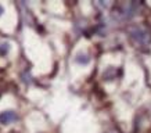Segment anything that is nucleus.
Listing matches in <instances>:
<instances>
[{"label":"nucleus","instance_id":"f257e3e1","mask_svg":"<svg viewBox=\"0 0 151 133\" xmlns=\"http://www.w3.org/2000/svg\"><path fill=\"white\" fill-rule=\"evenodd\" d=\"M130 37L139 45H146L150 42V35L143 28H133L130 31Z\"/></svg>","mask_w":151,"mask_h":133},{"label":"nucleus","instance_id":"f03ea898","mask_svg":"<svg viewBox=\"0 0 151 133\" xmlns=\"http://www.w3.org/2000/svg\"><path fill=\"white\" fill-rule=\"evenodd\" d=\"M17 119H18V115H17V112H14V111H3L0 114V124H3V125H9Z\"/></svg>","mask_w":151,"mask_h":133},{"label":"nucleus","instance_id":"7ed1b4c3","mask_svg":"<svg viewBox=\"0 0 151 133\" xmlns=\"http://www.w3.org/2000/svg\"><path fill=\"white\" fill-rule=\"evenodd\" d=\"M75 61L81 65H86V64H89L90 57L87 54H85V53H79V54H76V57H75Z\"/></svg>","mask_w":151,"mask_h":133},{"label":"nucleus","instance_id":"20e7f679","mask_svg":"<svg viewBox=\"0 0 151 133\" xmlns=\"http://www.w3.org/2000/svg\"><path fill=\"white\" fill-rule=\"evenodd\" d=\"M9 50H10L9 43H1V45H0V54L1 55H6L7 53H9Z\"/></svg>","mask_w":151,"mask_h":133},{"label":"nucleus","instance_id":"39448f33","mask_svg":"<svg viewBox=\"0 0 151 133\" xmlns=\"http://www.w3.org/2000/svg\"><path fill=\"white\" fill-rule=\"evenodd\" d=\"M1 14H3V7L0 6V15H1Z\"/></svg>","mask_w":151,"mask_h":133}]
</instances>
